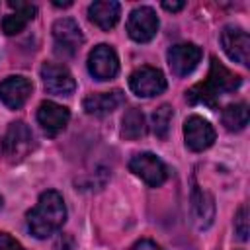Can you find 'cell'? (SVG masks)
Instances as JSON below:
<instances>
[{
    "mask_svg": "<svg viewBox=\"0 0 250 250\" xmlns=\"http://www.w3.org/2000/svg\"><path fill=\"white\" fill-rule=\"evenodd\" d=\"M66 221V207L62 195L55 189H47L39 195L33 209L27 211V227L35 238H47L55 234Z\"/></svg>",
    "mask_w": 250,
    "mask_h": 250,
    "instance_id": "6da1fadb",
    "label": "cell"
},
{
    "mask_svg": "<svg viewBox=\"0 0 250 250\" xmlns=\"http://www.w3.org/2000/svg\"><path fill=\"white\" fill-rule=\"evenodd\" d=\"M242 78L238 74H232L229 68H225L215 57L211 59V68H209V76L193 86L188 92V100L191 104H207L211 107H215V100L225 94V92H232L240 86Z\"/></svg>",
    "mask_w": 250,
    "mask_h": 250,
    "instance_id": "7a4b0ae2",
    "label": "cell"
},
{
    "mask_svg": "<svg viewBox=\"0 0 250 250\" xmlns=\"http://www.w3.org/2000/svg\"><path fill=\"white\" fill-rule=\"evenodd\" d=\"M53 39L55 53L59 57H74L80 45L84 43V35L72 18H62L53 23Z\"/></svg>",
    "mask_w": 250,
    "mask_h": 250,
    "instance_id": "3957f363",
    "label": "cell"
},
{
    "mask_svg": "<svg viewBox=\"0 0 250 250\" xmlns=\"http://www.w3.org/2000/svg\"><path fill=\"white\" fill-rule=\"evenodd\" d=\"M129 170L139 176L146 186L150 188H158L164 184L166 176H168V170L164 166V162L152 154V152H139L131 158L129 162Z\"/></svg>",
    "mask_w": 250,
    "mask_h": 250,
    "instance_id": "277c9868",
    "label": "cell"
},
{
    "mask_svg": "<svg viewBox=\"0 0 250 250\" xmlns=\"http://www.w3.org/2000/svg\"><path fill=\"white\" fill-rule=\"evenodd\" d=\"M129 88L139 98H152L166 90V78L154 66H141L129 76Z\"/></svg>",
    "mask_w": 250,
    "mask_h": 250,
    "instance_id": "5b68a950",
    "label": "cell"
},
{
    "mask_svg": "<svg viewBox=\"0 0 250 250\" xmlns=\"http://www.w3.org/2000/svg\"><path fill=\"white\" fill-rule=\"evenodd\" d=\"M158 31V18L152 8L148 6H139L129 14L127 20V33L133 41L137 43H146L150 41Z\"/></svg>",
    "mask_w": 250,
    "mask_h": 250,
    "instance_id": "8992f818",
    "label": "cell"
},
{
    "mask_svg": "<svg viewBox=\"0 0 250 250\" xmlns=\"http://www.w3.org/2000/svg\"><path fill=\"white\" fill-rule=\"evenodd\" d=\"M88 70L100 82L115 78L117 72H119L117 53L109 45H104V43L98 45V47H94L90 51V55H88Z\"/></svg>",
    "mask_w": 250,
    "mask_h": 250,
    "instance_id": "52a82bcc",
    "label": "cell"
},
{
    "mask_svg": "<svg viewBox=\"0 0 250 250\" xmlns=\"http://www.w3.org/2000/svg\"><path fill=\"white\" fill-rule=\"evenodd\" d=\"M33 146V135L29 131V127L23 121H16L8 127V133L4 137L2 148L4 154L8 156L10 162H18L23 156H27V152Z\"/></svg>",
    "mask_w": 250,
    "mask_h": 250,
    "instance_id": "ba28073f",
    "label": "cell"
},
{
    "mask_svg": "<svg viewBox=\"0 0 250 250\" xmlns=\"http://www.w3.org/2000/svg\"><path fill=\"white\" fill-rule=\"evenodd\" d=\"M184 139H186V146L189 150L201 152L213 145L215 129L207 119H203L199 115H189L184 123Z\"/></svg>",
    "mask_w": 250,
    "mask_h": 250,
    "instance_id": "9c48e42d",
    "label": "cell"
},
{
    "mask_svg": "<svg viewBox=\"0 0 250 250\" xmlns=\"http://www.w3.org/2000/svg\"><path fill=\"white\" fill-rule=\"evenodd\" d=\"M221 45L230 61L248 66V51H250V37L242 27L227 25L221 31Z\"/></svg>",
    "mask_w": 250,
    "mask_h": 250,
    "instance_id": "30bf717a",
    "label": "cell"
},
{
    "mask_svg": "<svg viewBox=\"0 0 250 250\" xmlns=\"http://www.w3.org/2000/svg\"><path fill=\"white\" fill-rule=\"evenodd\" d=\"M201 61V49L193 43H180L168 51V66L176 76H188Z\"/></svg>",
    "mask_w": 250,
    "mask_h": 250,
    "instance_id": "8fae6325",
    "label": "cell"
},
{
    "mask_svg": "<svg viewBox=\"0 0 250 250\" xmlns=\"http://www.w3.org/2000/svg\"><path fill=\"white\" fill-rule=\"evenodd\" d=\"M41 78H43L45 90L53 96H70L76 88V82H74L72 74L61 64L45 62L41 66Z\"/></svg>",
    "mask_w": 250,
    "mask_h": 250,
    "instance_id": "7c38bea8",
    "label": "cell"
},
{
    "mask_svg": "<svg viewBox=\"0 0 250 250\" xmlns=\"http://www.w3.org/2000/svg\"><path fill=\"white\" fill-rule=\"evenodd\" d=\"M33 84L23 76H8L0 82V100L10 109H20L31 96Z\"/></svg>",
    "mask_w": 250,
    "mask_h": 250,
    "instance_id": "4fadbf2b",
    "label": "cell"
},
{
    "mask_svg": "<svg viewBox=\"0 0 250 250\" xmlns=\"http://www.w3.org/2000/svg\"><path fill=\"white\" fill-rule=\"evenodd\" d=\"M68 119H70V111L55 102H43L37 109V121L47 135H57L59 131H62Z\"/></svg>",
    "mask_w": 250,
    "mask_h": 250,
    "instance_id": "5bb4252c",
    "label": "cell"
},
{
    "mask_svg": "<svg viewBox=\"0 0 250 250\" xmlns=\"http://www.w3.org/2000/svg\"><path fill=\"white\" fill-rule=\"evenodd\" d=\"M119 16H121V6L115 0H100L90 4L88 8L90 21H94L104 31H109L111 27H115V23L119 21Z\"/></svg>",
    "mask_w": 250,
    "mask_h": 250,
    "instance_id": "9a60e30c",
    "label": "cell"
},
{
    "mask_svg": "<svg viewBox=\"0 0 250 250\" xmlns=\"http://www.w3.org/2000/svg\"><path fill=\"white\" fill-rule=\"evenodd\" d=\"M123 102H125L123 92L121 90H111V92L92 94V96L84 98L82 105H84L86 113H90V115H107L113 109H117Z\"/></svg>",
    "mask_w": 250,
    "mask_h": 250,
    "instance_id": "2e32d148",
    "label": "cell"
},
{
    "mask_svg": "<svg viewBox=\"0 0 250 250\" xmlns=\"http://www.w3.org/2000/svg\"><path fill=\"white\" fill-rule=\"evenodd\" d=\"M8 6L14 8L16 12L2 20V31L6 35H16L27 25V21H31L35 18L37 8L33 4H27V2H14V0H10Z\"/></svg>",
    "mask_w": 250,
    "mask_h": 250,
    "instance_id": "e0dca14e",
    "label": "cell"
},
{
    "mask_svg": "<svg viewBox=\"0 0 250 250\" xmlns=\"http://www.w3.org/2000/svg\"><path fill=\"white\" fill-rule=\"evenodd\" d=\"M191 209H193V217H195L197 227L207 229L213 221L215 207H213V199L205 191H201L197 186H193V191H191Z\"/></svg>",
    "mask_w": 250,
    "mask_h": 250,
    "instance_id": "ac0fdd59",
    "label": "cell"
},
{
    "mask_svg": "<svg viewBox=\"0 0 250 250\" xmlns=\"http://www.w3.org/2000/svg\"><path fill=\"white\" fill-rule=\"evenodd\" d=\"M221 121L229 131H240L248 125V105L244 102L230 104L221 111Z\"/></svg>",
    "mask_w": 250,
    "mask_h": 250,
    "instance_id": "d6986e66",
    "label": "cell"
},
{
    "mask_svg": "<svg viewBox=\"0 0 250 250\" xmlns=\"http://www.w3.org/2000/svg\"><path fill=\"white\" fill-rule=\"evenodd\" d=\"M121 135L125 139H139L146 133V123H145V115L141 109L137 107H131L125 115H123V121H121Z\"/></svg>",
    "mask_w": 250,
    "mask_h": 250,
    "instance_id": "ffe728a7",
    "label": "cell"
},
{
    "mask_svg": "<svg viewBox=\"0 0 250 250\" xmlns=\"http://www.w3.org/2000/svg\"><path fill=\"white\" fill-rule=\"evenodd\" d=\"M172 115H174V111H172V107L166 105V104L160 105V107L152 113V131H154V135H156L158 139H166L168 129H170Z\"/></svg>",
    "mask_w": 250,
    "mask_h": 250,
    "instance_id": "44dd1931",
    "label": "cell"
},
{
    "mask_svg": "<svg viewBox=\"0 0 250 250\" xmlns=\"http://www.w3.org/2000/svg\"><path fill=\"white\" fill-rule=\"evenodd\" d=\"M234 230L238 234L240 240H246L248 238V207L242 205L234 217Z\"/></svg>",
    "mask_w": 250,
    "mask_h": 250,
    "instance_id": "7402d4cb",
    "label": "cell"
},
{
    "mask_svg": "<svg viewBox=\"0 0 250 250\" xmlns=\"http://www.w3.org/2000/svg\"><path fill=\"white\" fill-rule=\"evenodd\" d=\"M0 250H23V246L8 232H0Z\"/></svg>",
    "mask_w": 250,
    "mask_h": 250,
    "instance_id": "603a6c76",
    "label": "cell"
},
{
    "mask_svg": "<svg viewBox=\"0 0 250 250\" xmlns=\"http://www.w3.org/2000/svg\"><path fill=\"white\" fill-rule=\"evenodd\" d=\"M133 250H162L156 242H152V240H148V238H143V240H139L135 246H133Z\"/></svg>",
    "mask_w": 250,
    "mask_h": 250,
    "instance_id": "cb8c5ba5",
    "label": "cell"
},
{
    "mask_svg": "<svg viewBox=\"0 0 250 250\" xmlns=\"http://www.w3.org/2000/svg\"><path fill=\"white\" fill-rule=\"evenodd\" d=\"M186 6V2H162V8L168 12H180Z\"/></svg>",
    "mask_w": 250,
    "mask_h": 250,
    "instance_id": "d4e9b609",
    "label": "cell"
},
{
    "mask_svg": "<svg viewBox=\"0 0 250 250\" xmlns=\"http://www.w3.org/2000/svg\"><path fill=\"white\" fill-rule=\"evenodd\" d=\"M53 4H55L57 8H68V6L72 4V2H53Z\"/></svg>",
    "mask_w": 250,
    "mask_h": 250,
    "instance_id": "484cf974",
    "label": "cell"
},
{
    "mask_svg": "<svg viewBox=\"0 0 250 250\" xmlns=\"http://www.w3.org/2000/svg\"><path fill=\"white\" fill-rule=\"evenodd\" d=\"M0 207H2V197H0Z\"/></svg>",
    "mask_w": 250,
    "mask_h": 250,
    "instance_id": "4316f807",
    "label": "cell"
}]
</instances>
